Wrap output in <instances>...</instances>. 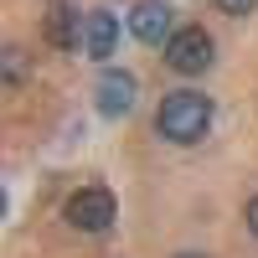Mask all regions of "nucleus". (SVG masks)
Returning a JSON list of instances; mask_svg holds the SVG:
<instances>
[{
  "label": "nucleus",
  "instance_id": "1",
  "mask_svg": "<svg viewBox=\"0 0 258 258\" xmlns=\"http://www.w3.org/2000/svg\"><path fill=\"white\" fill-rule=\"evenodd\" d=\"M155 129L170 140V145H197L207 129H212V98L207 93H165L160 98V114H155Z\"/></svg>",
  "mask_w": 258,
  "mask_h": 258
},
{
  "label": "nucleus",
  "instance_id": "2",
  "mask_svg": "<svg viewBox=\"0 0 258 258\" xmlns=\"http://www.w3.org/2000/svg\"><path fill=\"white\" fill-rule=\"evenodd\" d=\"M68 222L78 232H109L114 227V191H103V186H83L68 197Z\"/></svg>",
  "mask_w": 258,
  "mask_h": 258
},
{
  "label": "nucleus",
  "instance_id": "3",
  "mask_svg": "<svg viewBox=\"0 0 258 258\" xmlns=\"http://www.w3.org/2000/svg\"><path fill=\"white\" fill-rule=\"evenodd\" d=\"M165 62H170L181 78L207 73V68H212V36H207L202 26H181L176 36L165 41Z\"/></svg>",
  "mask_w": 258,
  "mask_h": 258
},
{
  "label": "nucleus",
  "instance_id": "4",
  "mask_svg": "<svg viewBox=\"0 0 258 258\" xmlns=\"http://www.w3.org/2000/svg\"><path fill=\"white\" fill-rule=\"evenodd\" d=\"M114 47H119L114 11H88V16H83V52H88V57H114Z\"/></svg>",
  "mask_w": 258,
  "mask_h": 258
},
{
  "label": "nucleus",
  "instance_id": "5",
  "mask_svg": "<svg viewBox=\"0 0 258 258\" xmlns=\"http://www.w3.org/2000/svg\"><path fill=\"white\" fill-rule=\"evenodd\" d=\"M129 31H135L140 41H150V47L176 36V31H170V11L160 6V0H140V6L129 11Z\"/></svg>",
  "mask_w": 258,
  "mask_h": 258
},
{
  "label": "nucleus",
  "instance_id": "6",
  "mask_svg": "<svg viewBox=\"0 0 258 258\" xmlns=\"http://www.w3.org/2000/svg\"><path fill=\"white\" fill-rule=\"evenodd\" d=\"M98 109L103 114H129V109H135V78H129V73H103Z\"/></svg>",
  "mask_w": 258,
  "mask_h": 258
},
{
  "label": "nucleus",
  "instance_id": "7",
  "mask_svg": "<svg viewBox=\"0 0 258 258\" xmlns=\"http://www.w3.org/2000/svg\"><path fill=\"white\" fill-rule=\"evenodd\" d=\"M47 41L62 47V52H68V47H83V16H73L68 6H57V11L47 16Z\"/></svg>",
  "mask_w": 258,
  "mask_h": 258
},
{
  "label": "nucleus",
  "instance_id": "8",
  "mask_svg": "<svg viewBox=\"0 0 258 258\" xmlns=\"http://www.w3.org/2000/svg\"><path fill=\"white\" fill-rule=\"evenodd\" d=\"M217 6H222V11H227V16H248V11H253V6H258V0H217Z\"/></svg>",
  "mask_w": 258,
  "mask_h": 258
},
{
  "label": "nucleus",
  "instance_id": "9",
  "mask_svg": "<svg viewBox=\"0 0 258 258\" xmlns=\"http://www.w3.org/2000/svg\"><path fill=\"white\" fill-rule=\"evenodd\" d=\"M243 217H248V232H253V238H258V197L248 202V212H243Z\"/></svg>",
  "mask_w": 258,
  "mask_h": 258
},
{
  "label": "nucleus",
  "instance_id": "10",
  "mask_svg": "<svg viewBox=\"0 0 258 258\" xmlns=\"http://www.w3.org/2000/svg\"><path fill=\"white\" fill-rule=\"evenodd\" d=\"M181 258H207V253H181Z\"/></svg>",
  "mask_w": 258,
  "mask_h": 258
}]
</instances>
